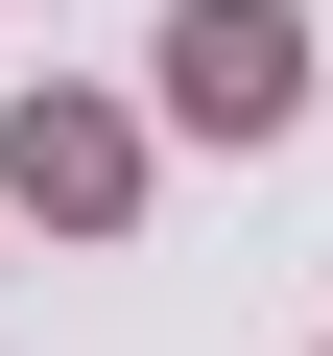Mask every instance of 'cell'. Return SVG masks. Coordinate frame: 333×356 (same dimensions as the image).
<instances>
[{"label": "cell", "mask_w": 333, "mask_h": 356, "mask_svg": "<svg viewBox=\"0 0 333 356\" xmlns=\"http://www.w3.org/2000/svg\"><path fill=\"white\" fill-rule=\"evenodd\" d=\"M166 95H191V119H238V143H262V119L309 95V24H286V0H191V24H166Z\"/></svg>", "instance_id": "cell-1"}]
</instances>
